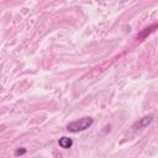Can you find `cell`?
I'll return each instance as SVG.
<instances>
[{
  "instance_id": "1",
  "label": "cell",
  "mask_w": 158,
  "mask_h": 158,
  "mask_svg": "<svg viewBox=\"0 0 158 158\" xmlns=\"http://www.w3.org/2000/svg\"><path fill=\"white\" fill-rule=\"evenodd\" d=\"M94 123V118L93 117H83L80 120H77V121H73L67 125V130L69 132H73V133H78V132H83V131H86L88 128H90Z\"/></svg>"
},
{
  "instance_id": "2",
  "label": "cell",
  "mask_w": 158,
  "mask_h": 158,
  "mask_svg": "<svg viewBox=\"0 0 158 158\" xmlns=\"http://www.w3.org/2000/svg\"><path fill=\"white\" fill-rule=\"evenodd\" d=\"M152 121H153V116H152V115L144 116V117L139 118L137 122H135V123H133V126H132V128H135V130L144 128V127H147L148 125H151V123H152Z\"/></svg>"
},
{
  "instance_id": "3",
  "label": "cell",
  "mask_w": 158,
  "mask_h": 158,
  "mask_svg": "<svg viewBox=\"0 0 158 158\" xmlns=\"http://www.w3.org/2000/svg\"><path fill=\"white\" fill-rule=\"evenodd\" d=\"M58 144H59L60 148L68 149V148H70V147L73 146V141H72V138H69V137H62V138H59Z\"/></svg>"
},
{
  "instance_id": "4",
  "label": "cell",
  "mask_w": 158,
  "mask_h": 158,
  "mask_svg": "<svg viewBox=\"0 0 158 158\" xmlns=\"http://www.w3.org/2000/svg\"><path fill=\"white\" fill-rule=\"evenodd\" d=\"M156 27H157V25H153V26H151V27L144 28L143 31H141V32L137 35V38H139V40H141V38H146L149 33H152V32L154 31V28H156Z\"/></svg>"
},
{
  "instance_id": "5",
  "label": "cell",
  "mask_w": 158,
  "mask_h": 158,
  "mask_svg": "<svg viewBox=\"0 0 158 158\" xmlns=\"http://www.w3.org/2000/svg\"><path fill=\"white\" fill-rule=\"evenodd\" d=\"M26 152H27L26 148H23V147H19V148L15 149L14 154H15V156H23V154H26Z\"/></svg>"
},
{
  "instance_id": "6",
  "label": "cell",
  "mask_w": 158,
  "mask_h": 158,
  "mask_svg": "<svg viewBox=\"0 0 158 158\" xmlns=\"http://www.w3.org/2000/svg\"><path fill=\"white\" fill-rule=\"evenodd\" d=\"M157 121H158V118H157Z\"/></svg>"
}]
</instances>
